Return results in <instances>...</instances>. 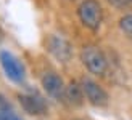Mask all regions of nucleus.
<instances>
[{"instance_id":"obj_1","label":"nucleus","mask_w":132,"mask_h":120,"mask_svg":"<svg viewBox=\"0 0 132 120\" xmlns=\"http://www.w3.org/2000/svg\"><path fill=\"white\" fill-rule=\"evenodd\" d=\"M81 61L87 71L94 75H105L108 69V61L103 51L95 45H87L81 51Z\"/></svg>"},{"instance_id":"obj_2","label":"nucleus","mask_w":132,"mask_h":120,"mask_svg":"<svg viewBox=\"0 0 132 120\" xmlns=\"http://www.w3.org/2000/svg\"><path fill=\"white\" fill-rule=\"evenodd\" d=\"M77 16L81 23L90 31H97L103 21V10L97 0H84L77 6Z\"/></svg>"},{"instance_id":"obj_3","label":"nucleus","mask_w":132,"mask_h":120,"mask_svg":"<svg viewBox=\"0 0 132 120\" xmlns=\"http://www.w3.org/2000/svg\"><path fill=\"white\" fill-rule=\"evenodd\" d=\"M47 48L50 55L60 63H69L72 58V46L63 35L52 34L47 38Z\"/></svg>"},{"instance_id":"obj_4","label":"nucleus","mask_w":132,"mask_h":120,"mask_svg":"<svg viewBox=\"0 0 132 120\" xmlns=\"http://www.w3.org/2000/svg\"><path fill=\"white\" fill-rule=\"evenodd\" d=\"M0 64L5 72V75L10 80H13L15 83H23L24 82V67L23 64L18 61V58H15L8 51H0Z\"/></svg>"},{"instance_id":"obj_5","label":"nucleus","mask_w":132,"mask_h":120,"mask_svg":"<svg viewBox=\"0 0 132 120\" xmlns=\"http://www.w3.org/2000/svg\"><path fill=\"white\" fill-rule=\"evenodd\" d=\"M81 85H82V90H84V96L87 98V101L90 104L97 106V107H103V106L108 104V101H110L108 93L97 82H94L90 78H84Z\"/></svg>"},{"instance_id":"obj_6","label":"nucleus","mask_w":132,"mask_h":120,"mask_svg":"<svg viewBox=\"0 0 132 120\" xmlns=\"http://www.w3.org/2000/svg\"><path fill=\"white\" fill-rule=\"evenodd\" d=\"M42 86L50 98L56 99V101H63L64 99L66 86H64L63 78L56 72H45L42 75Z\"/></svg>"},{"instance_id":"obj_7","label":"nucleus","mask_w":132,"mask_h":120,"mask_svg":"<svg viewBox=\"0 0 132 120\" xmlns=\"http://www.w3.org/2000/svg\"><path fill=\"white\" fill-rule=\"evenodd\" d=\"M19 103L24 107L26 112L32 115H42L47 111L45 101L37 95V93H29V95H19Z\"/></svg>"},{"instance_id":"obj_8","label":"nucleus","mask_w":132,"mask_h":120,"mask_svg":"<svg viewBox=\"0 0 132 120\" xmlns=\"http://www.w3.org/2000/svg\"><path fill=\"white\" fill-rule=\"evenodd\" d=\"M64 99L72 106H81L84 103V90L82 85H79L77 82H71L66 86L64 91Z\"/></svg>"},{"instance_id":"obj_9","label":"nucleus","mask_w":132,"mask_h":120,"mask_svg":"<svg viewBox=\"0 0 132 120\" xmlns=\"http://www.w3.org/2000/svg\"><path fill=\"white\" fill-rule=\"evenodd\" d=\"M0 120H21L2 95H0Z\"/></svg>"},{"instance_id":"obj_10","label":"nucleus","mask_w":132,"mask_h":120,"mask_svg":"<svg viewBox=\"0 0 132 120\" xmlns=\"http://www.w3.org/2000/svg\"><path fill=\"white\" fill-rule=\"evenodd\" d=\"M119 29L129 38H132V15H126L119 19Z\"/></svg>"},{"instance_id":"obj_11","label":"nucleus","mask_w":132,"mask_h":120,"mask_svg":"<svg viewBox=\"0 0 132 120\" xmlns=\"http://www.w3.org/2000/svg\"><path fill=\"white\" fill-rule=\"evenodd\" d=\"M108 2L116 8H124V6H127L130 3V0H108Z\"/></svg>"}]
</instances>
